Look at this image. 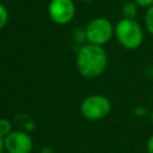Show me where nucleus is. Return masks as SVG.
I'll return each instance as SVG.
<instances>
[{
  "instance_id": "obj_16",
  "label": "nucleus",
  "mask_w": 153,
  "mask_h": 153,
  "mask_svg": "<svg viewBox=\"0 0 153 153\" xmlns=\"http://www.w3.org/2000/svg\"><path fill=\"white\" fill-rule=\"evenodd\" d=\"M81 1H86L87 2V1H92V0H81Z\"/></svg>"
},
{
  "instance_id": "obj_5",
  "label": "nucleus",
  "mask_w": 153,
  "mask_h": 153,
  "mask_svg": "<svg viewBox=\"0 0 153 153\" xmlns=\"http://www.w3.org/2000/svg\"><path fill=\"white\" fill-rule=\"evenodd\" d=\"M48 14L56 24H67L74 18L75 5L73 0H51L48 5Z\"/></svg>"
},
{
  "instance_id": "obj_14",
  "label": "nucleus",
  "mask_w": 153,
  "mask_h": 153,
  "mask_svg": "<svg viewBox=\"0 0 153 153\" xmlns=\"http://www.w3.org/2000/svg\"><path fill=\"white\" fill-rule=\"evenodd\" d=\"M5 149V145H4V137L0 136V153H2V151Z\"/></svg>"
},
{
  "instance_id": "obj_4",
  "label": "nucleus",
  "mask_w": 153,
  "mask_h": 153,
  "mask_svg": "<svg viewBox=\"0 0 153 153\" xmlns=\"http://www.w3.org/2000/svg\"><path fill=\"white\" fill-rule=\"evenodd\" d=\"M85 31L87 41L96 45H103L108 43L112 35H115V27L112 26L111 22L103 17L91 20Z\"/></svg>"
},
{
  "instance_id": "obj_2",
  "label": "nucleus",
  "mask_w": 153,
  "mask_h": 153,
  "mask_svg": "<svg viewBox=\"0 0 153 153\" xmlns=\"http://www.w3.org/2000/svg\"><path fill=\"white\" fill-rule=\"evenodd\" d=\"M115 36L118 43L126 49L134 50L142 44L143 31L135 19L122 18L115 26Z\"/></svg>"
},
{
  "instance_id": "obj_1",
  "label": "nucleus",
  "mask_w": 153,
  "mask_h": 153,
  "mask_svg": "<svg viewBox=\"0 0 153 153\" xmlns=\"http://www.w3.org/2000/svg\"><path fill=\"white\" fill-rule=\"evenodd\" d=\"M108 56L102 45L92 43L84 44L76 55V68L82 76L96 78L100 75L106 67Z\"/></svg>"
},
{
  "instance_id": "obj_3",
  "label": "nucleus",
  "mask_w": 153,
  "mask_h": 153,
  "mask_svg": "<svg viewBox=\"0 0 153 153\" xmlns=\"http://www.w3.org/2000/svg\"><path fill=\"white\" fill-rule=\"evenodd\" d=\"M111 110L110 100L102 94H92L85 98L81 103L80 111L82 116L91 121H98L109 115Z\"/></svg>"
},
{
  "instance_id": "obj_9",
  "label": "nucleus",
  "mask_w": 153,
  "mask_h": 153,
  "mask_svg": "<svg viewBox=\"0 0 153 153\" xmlns=\"http://www.w3.org/2000/svg\"><path fill=\"white\" fill-rule=\"evenodd\" d=\"M11 131H12L11 122L6 118H0V136L6 137Z\"/></svg>"
},
{
  "instance_id": "obj_7",
  "label": "nucleus",
  "mask_w": 153,
  "mask_h": 153,
  "mask_svg": "<svg viewBox=\"0 0 153 153\" xmlns=\"http://www.w3.org/2000/svg\"><path fill=\"white\" fill-rule=\"evenodd\" d=\"M137 10H139V6L134 1L126 2L123 5V7H122L123 18H126V19H135L136 16H137Z\"/></svg>"
},
{
  "instance_id": "obj_12",
  "label": "nucleus",
  "mask_w": 153,
  "mask_h": 153,
  "mask_svg": "<svg viewBox=\"0 0 153 153\" xmlns=\"http://www.w3.org/2000/svg\"><path fill=\"white\" fill-rule=\"evenodd\" d=\"M147 152L148 153H153V135L147 141Z\"/></svg>"
},
{
  "instance_id": "obj_8",
  "label": "nucleus",
  "mask_w": 153,
  "mask_h": 153,
  "mask_svg": "<svg viewBox=\"0 0 153 153\" xmlns=\"http://www.w3.org/2000/svg\"><path fill=\"white\" fill-rule=\"evenodd\" d=\"M145 25L151 35H153V5L147 8L145 14Z\"/></svg>"
},
{
  "instance_id": "obj_13",
  "label": "nucleus",
  "mask_w": 153,
  "mask_h": 153,
  "mask_svg": "<svg viewBox=\"0 0 153 153\" xmlns=\"http://www.w3.org/2000/svg\"><path fill=\"white\" fill-rule=\"evenodd\" d=\"M135 115L136 116H140V117H143L146 115V109L145 108H137V109H135Z\"/></svg>"
},
{
  "instance_id": "obj_15",
  "label": "nucleus",
  "mask_w": 153,
  "mask_h": 153,
  "mask_svg": "<svg viewBox=\"0 0 153 153\" xmlns=\"http://www.w3.org/2000/svg\"><path fill=\"white\" fill-rule=\"evenodd\" d=\"M151 121H152V123H153V111L151 112Z\"/></svg>"
},
{
  "instance_id": "obj_6",
  "label": "nucleus",
  "mask_w": 153,
  "mask_h": 153,
  "mask_svg": "<svg viewBox=\"0 0 153 153\" xmlns=\"http://www.w3.org/2000/svg\"><path fill=\"white\" fill-rule=\"evenodd\" d=\"M4 145L8 153H30L32 149V140L24 131H11L4 137Z\"/></svg>"
},
{
  "instance_id": "obj_10",
  "label": "nucleus",
  "mask_w": 153,
  "mask_h": 153,
  "mask_svg": "<svg viewBox=\"0 0 153 153\" xmlns=\"http://www.w3.org/2000/svg\"><path fill=\"white\" fill-rule=\"evenodd\" d=\"M8 22V12H7V8L0 4V29H2Z\"/></svg>"
},
{
  "instance_id": "obj_11",
  "label": "nucleus",
  "mask_w": 153,
  "mask_h": 153,
  "mask_svg": "<svg viewBox=\"0 0 153 153\" xmlns=\"http://www.w3.org/2000/svg\"><path fill=\"white\" fill-rule=\"evenodd\" d=\"M139 7H145V8H148L153 5V0H133Z\"/></svg>"
}]
</instances>
